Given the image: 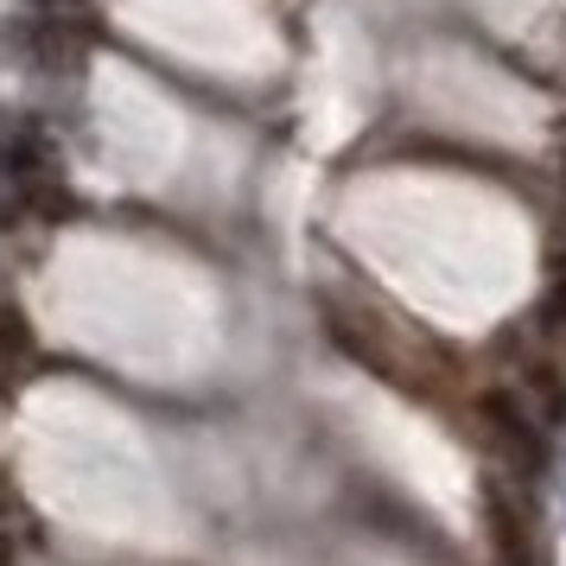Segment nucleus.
I'll list each match as a JSON object with an SVG mask.
<instances>
[{"label":"nucleus","instance_id":"nucleus-1","mask_svg":"<svg viewBox=\"0 0 566 566\" xmlns=\"http://www.w3.org/2000/svg\"><path fill=\"white\" fill-rule=\"evenodd\" d=\"M0 39L13 45L20 64L32 71H71L77 64V39L57 27L52 13H32V20H0Z\"/></svg>","mask_w":566,"mask_h":566},{"label":"nucleus","instance_id":"nucleus-2","mask_svg":"<svg viewBox=\"0 0 566 566\" xmlns=\"http://www.w3.org/2000/svg\"><path fill=\"white\" fill-rule=\"evenodd\" d=\"M484 420L503 433V446L522 452V464H541V420H528L515 395H484Z\"/></svg>","mask_w":566,"mask_h":566},{"label":"nucleus","instance_id":"nucleus-3","mask_svg":"<svg viewBox=\"0 0 566 566\" xmlns=\"http://www.w3.org/2000/svg\"><path fill=\"white\" fill-rule=\"evenodd\" d=\"M45 166V134L0 115V179H32Z\"/></svg>","mask_w":566,"mask_h":566},{"label":"nucleus","instance_id":"nucleus-4","mask_svg":"<svg viewBox=\"0 0 566 566\" xmlns=\"http://www.w3.org/2000/svg\"><path fill=\"white\" fill-rule=\"evenodd\" d=\"M528 388H535V420L541 427H560L566 420V382L554 369H528Z\"/></svg>","mask_w":566,"mask_h":566},{"label":"nucleus","instance_id":"nucleus-5","mask_svg":"<svg viewBox=\"0 0 566 566\" xmlns=\"http://www.w3.org/2000/svg\"><path fill=\"white\" fill-rule=\"evenodd\" d=\"M32 332H27V312L20 306H0V363H27Z\"/></svg>","mask_w":566,"mask_h":566},{"label":"nucleus","instance_id":"nucleus-6","mask_svg":"<svg viewBox=\"0 0 566 566\" xmlns=\"http://www.w3.org/2000/svg\"><path fill=\"white\" fill-rule=\"evenodd\" d=\"M541 312H547V325H566V261L554 268V281H547V300H541Z\"/></svg>","mask_w":566,"mask_h":566},{"label":"nucleus","instance_id":"nucleus-7","mask_svg":"<svg viewBox=\"0 0 566 566\" xmlns=\"http://www.w3.org/2000/svg\"><path fill=\"white\" fill-rule=\"evenodd\" d=\"M13 223H20V198L0 185V230H13Z\"/></svg>","mask_w":566,"mask_h":566},{"label":"nucleus","instance_id":"nucleus-8","mask_svg":"<svg viewBox=\"0 0 566 566\" xmlns=\"http://www.w3.org/2000/svg\"><path fill=\"white\" fill-rule=\"evenodd\" d=\"M32 7H39V13H52V20H57V13H77L83 0H32Z\"/></svg>","mask_w":566,"mask_h":566},{"label":"nucleus","instance_id":"nucleus-9","mask_svg":"<svg viewBox=\"0 0 566 566\" xmlns=\"http://www.w3.org/2000/svg\"><path fill=\"white\" fill-rule=\"evenodd\" d=\"M0 515H13V484L0 478Z\"/></svg>","mask_w":566,"mask_h":566},{"label":"nucleus","instance_id":"nucleus-10","mask_svg":"<svg viewBox=\"0 0 566 566\" xmlns=\"http://www.w3.org/2000/svg\"><path fill=\"white\" fill-rule=\"evenodd\" d=\"M7 554H13V547H7V535H0V566H7Z\"/></svg>","mask_w":566,"mask_h":566},{"label":"nucleus","instance_id":"nucleus-11","mask_svg":"<svg viewBox=\"0 0 566 566\" xmlns=\"http://www.w3.org/2000/svg\"><path fill=\"white\" fill-rule=\"evenodd\" d=\"M560 185H566V154H560Z\"/></svg>","mask_w":566,"mask_h":566}]
</instances>
